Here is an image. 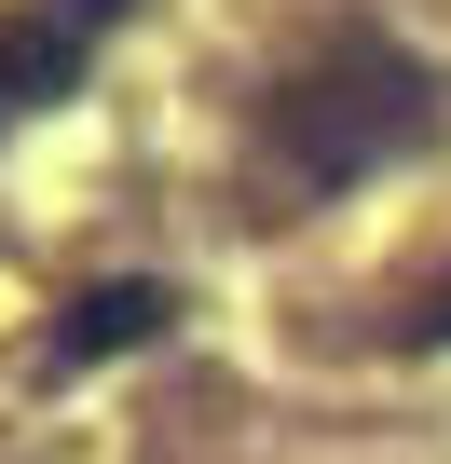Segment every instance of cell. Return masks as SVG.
Returning a JSON list of instances; mask_svg holds the SVG:
<instances>
[{"mask_svg":"<svg viewBox=\"0 0 451 464\" xmlns=\"http://www.w3.org/2000/svg\"><path fill=\"white\" fill-rule=\"evenodd\" d=\"M424 137V69L397 42H328V69H301L274 96V150L301 178H369L383 150Z\"/></svg>","mask_w":451,"mask_h":464,"instance_id":"obj_1","label":"cell"},{"mask_svg":"<svg viewBox=\"0 0 451 464\" xmlns=\"http://www.w3.org/2000/svg\"><path fill=\"white\" fill-rule=\"evenodd\" d=\"M123 14V0H28V14H0V137H15L42 96L83 82V42Z\"/></svg>","mask_w":451,"mask_h":464,"instance_id":"obj_2","label":"cell"},{"mask_svg":"<svg viewBox=\"0 0 451 464\" xmlns=\"http://www.w3.org/2000/svg\"><path fill=\"white\" fill-rule=\"evenodd\" d=\"M164 287L151 274H123V287H96V301H69V328L42 342V369H96V355H137V342H164Z\"/></svg>","mask_w":451,"mask_h":464,"instance_id":"obj_3","label":"cell"},{"mask_svg":"<svg viewBox=\"0 0 451 464\" xmlns=\"http://www.w3.org/2000/svg\"><path fill=\"white\" fill-rule=\"evenodd\" d=\"M424 328H437V342H451V287H437V314H424Z\"/></svg>","mask_w":451,"mask_h":464,"instance_id":"obj_4","label":"cell"}]
</instances>
